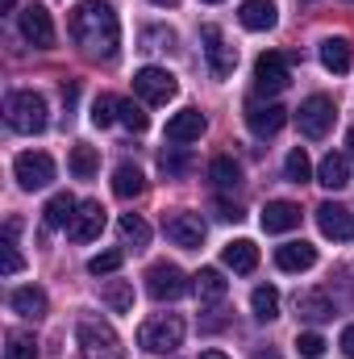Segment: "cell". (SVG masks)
<instances>
[{"mask_svg":"<svg viewBox=\"0 0 354 359\" xmlns=\"http://www.w3.org/2000/svg\"><path fill=\"white\" fill-rule=\"evenodd\" d=\"M296 313L304 322H330L334 318V301H330V292H300L296 297Z\"/></svg>","mask_w":354,"mask_h":359,"instance_id":"cell-25","label":"cell"},{"mask_svg":"<svg viewBox=\"0 0 354 359\" xmlns=\"http://www.w3.org/2000/svg\"><path fill=\"white\" fill-rule=\"evenodd\" d=\"M71 38L88 59L113 63L117 46H121V21H117L113 4L108 0H80L71 13Z\"/></svg>","mask_w":354,"mask_h":359,"instance_id":"cell-1","label":"cell"},{"mask_svg":"<svg viewBox=\"0 0 354 359\" xmlns=\"http://www.w3.org/2000/svg\"><path fill=\"white\" fill-rule=\"evenodd\" d=\"M159 168H163L167 180H179V176H187V172L196 168V155H192L187 147H167V151L159 155Z\"/></svg>","mask_w":354,"mask_h":359,"instance_id":"cell-29","label":"cell"},{"mask_svg":"<svg viewBox=\"0 0 354 359\" xmlns=\"http://www.w3.org/2000/svg\"><path fill=\"white\" fill-rule=\"evenodd\" d=\"M317 226H321V234L334 238V243H351L354 238V213L342 209V205H334V201L317 205Z\"/></svg>","mask_w":354,"mask_h":359,"instance_id":"cell-13","label":"cell"},{"mask_svg":"<svg viewBox=\"0 0 354 359\" xmlns=\"http://www.w3.org/2000/svg\"><path fill=\"white\" fill-rule=\"evenodd\" d=\"M250 309H255L259 322H275V318H279V292H275L271 284H259V288L250 292Z\"/></svg>","mask_w":354,"mask_h":359,"instance_id":"cell-32","label":"cell"},{"mask_svg":"<svg viewBox=\"0 0 354 359\" xmlns=\"http://www.w3.org/2000/svg\"><path fill=\"white\" fill-rule=\"evenodd\" d=\"M100 230H104V205L100 201H84L76 222L67 226V238L71 243H92V238H100Z\"/></svg>","mask_w":354,"mask_h":359,"instance_id":"cell-14","label":"cell"},{"mask_svg":"<svg viewBox=\"0 0 354 359\" xmlns=\"http://www.w3.org/2000/svg\"><path fill=\"white\" fill-rule=\"evenodd\" d=\"M321 63H325V72H334V76H346L354 63V50L346 38H325L321 42Z\"/></svg>","mask_w":354,"mask_h":359,"instance_id":"cell-23","label":"cell"},{"mask_svg":"<svg viewBox=\"0 0 354 359\" xmlns=\"http://www.w3.org/2000/svg\"><path fill=\"white\" fill-rule=\"evenodd\" d=\"M317 180H321L325 188H334V192L346 188V184H351V163H346V155H334V151H330V155L321 159V168H317Z\"/></svg>","mask_w":354,"mask_h":359,"instance_id":"cell-27","label":"cell"},{"mask_svg":"<svg viewBox=\"0 0 354 359\" xmlns=\"http://www.w3.org/2000/svg\"><path fill=\"white\" fill-rule=\"evenodd\" d=\"M96 168H100V159H96L92 147H71V176L76 180H92L96 176Z\"/></svg>","mask_w":354,"mask_h":359,"instance_id":"cell-34","label":"cell"},{"mask_svg":"<svg viewBox=\"0 0 354 359\" xmlns=\"http://www.w3.org/2000/svg\"><path fill=\"white\" fill-rule=\"evenodd\" d=\"M13 176L25 192H38V188H46L55 180V159L42 155V151H25V155L13 159Z\"/></svg>","mask_w":354,"mask_h":359,"instance_id":"cell-7","label":"cell"},{"mask_svg":"<svg viewBox=\"0 0 354 359\" xmlns=\"http://www.w3.org/2000/svg\"><path fill=\"white\" fill-rule=\"evenodd\" d=\"M221 259H225V268H234L238 276H250V271L259 268V247L250 238H238V243H229L221 251Z\"/></svg>","mask_w":354,"mask_h":359,"instance_id":"cell-22","label":"cell"},{"mask_svg":"<svg viewBox=\"0 0 354 359\" xmlns=\"http://www.w3.org/2000/svg\"><path fill=\"white\" fill-rule=\"evenodd\" d=\"M183 334H187V326H183L179 313H159V318L142 322L138 347H146V351H155V355H167V351L183 347Z\"/></svg>","mask_w":354,"mask_h":359,"instance_id":"cell-4","label":"cell"},{"mask_svg":"<svg viewBox=\"0 0 354 359\" xmlns=\"http://www.w3.org/2000/svg\"><path fill=\"white\" fill-rule=\"evenodd\" d=\"M163 234L183 251H196L204 243V222H200V213H171V217H163Z\"/></svg>","mask_w":354,"mask_h":359,"instance_id":"cell-12","label":"cell"},{"mask_svg":"<svg viewBox=\"0 0 354 359\" xmlns=\"http://www.w3.org/2000/svg\"><path fill=\"white\" fill-rule=\"evenodd\" d=\"M113 121H121V100L117 96H96V104H92V126H113Z\"/></svg>","mask_w":354,"mask_h":359,"instance_id":"cell-35","label":"cell"},{"mask_svg":"<svg viewBox=\"0 0 354 359\" xmlns=\"http://www.w3.org/2000/svg\"><path fill=\"white\" fill-rule=\"evenodd\" d=\"M300 226V205L292 201H271L263 209V230L267 234H283V230H296Z\"/></svg>","mask_w":354,"mask_h":359,"instance_id":"cell-21","label":"cell"},{"mask_svg":"<svg viewBox=\"0 0 354 359\" xmlns=\"http://www.w3.org/2000/svg\"><path fill=\"white\" fill-rule=\"evenodd\" d=\"M117 230H121V243H125V247H134V251H142V247L150 243V226H146L138 213H121Z\"/></svg>","mask_w":354,"mask_h":359,"instance_id":"cell-31","label":"cell"},{"mask_svg":"<svg viewBox=\"0 0 354 359\" xmlns=\"http://www.w3.org/2000/svg\"><path fill=\"white\" fill-rule=\"evenodd\" d=\"M317 264V247L313 243H283L279 251H275V268L279 271H309Z\"/></svg>","mask_w":354,"mask_h":359,"instance_id":"cell-18","label":"cell"},{"mask_svg":"<svg viewBox=\"0 0 354 359\" xmlns=\"http://www.w3.org/2000/svg\"><path fill=\"white\" fill-rule=\"evenodd\" d=\"M121 126H125V130H134V134H146L150 117H146V109H142V104H134V100H121Z\"/></svg>","mask_w":354,"mask_h":359,"instance_id":"cell-36","label":"cell"},{"mask_svg":"<svg viewBox=\"0 0 354 359\" xmlns=\"http://www.w3.org/2000/svg\"><path fill=\"white\" fill-rule=\"evenodd\" d=\"M200 359H229L225 351H200Z\"/></svg>","mask_w":354,"mask_h":359,"instance_id":"cell-45","label":"cell"},{"mask_svg":"<svg viewBox=\"0 0 354 359\" xmlns=\"http://www.w3.org/2000/svg\"><path fill=\"white\" fill-rule=\"evenodd\" d=\"M283 176L292 180V184H309V180H313V163H309L304 147L288 151V159H283Z\"/></svg>","mask_w":354,"mask_h":359,"instance_id":"cell-33","label":"cell"},{"mask_svg":"<svg viewBox=\"0 0 354 359\" xmlns=\"http://www.w3.org/2000/svg\"><path fill=\"white\" fill-rule=\"evenodd\" d=\"M200 38H204V55H208V72H213L217 80H225V76H234V67H238V46H229V38L221 34V25H204V29H200Z\"/></svg>","mask_w":354,"mask_h":359,"instance_id":"cell-6","label":"cell"},{"mask_svg":"<svg viewBox=\"0 0 354 359\" xmlns=\"http://www.w3.org/2000/svg\"><path fill=\"white\" fill-rule=\"evenodd\" d=\"M150 4H159V8H176L179 0H150Z\"/></svg>","mask_w":354,"mask_h":359,"instance_id":"cell-46","label":"cell"},{"mask_svg":"<svg viewBox=\"0 0 354 359\" xmlns=\"http://www.w3.org/2000/svg\"><path fill=\"white\" fill-rule=\"evenodd\" d=\"M208 180H213L217 192H234V188H242V168H238L229 155H217V159L208 163Z\"/></svg>","mask_w":354,"mask_h":359,"instance_id":"cell-26","label":"cell"},{"mask_svg":"<svg viewBox=\"0 0 354 359\" xmlns=\"http://www.w3.org/2000/svg\"><path fill=\"white\" fill-rule=\"evenodd\" d=\"M134 92H138L142 100H150V104H167L179 92V84L167 67H142V72L134 76Z\"/></svg>","mask_w":354,"mask_h":359,"instance_id":"cell-10","label":"cell"},{"mask_svg":"<svg viewBox=\"0 0 354 359\" xmlns=\"http://www.w3.org/2000/svg\"><path fill=\"white\" fill-rule=\"evenodd\" d=\"M4 121H8V130H17V134H42L46 130V100L38 96L34 88H17L4 96Z\"/></svg>","mask_w":354,"mask_h":359,"instance_id":"cell-2","label":"cell"},{"mask_svg":"<svg viewBox=\"0 0 354 359\" xmlns=\"http://www.w3.org/2000/svg\"><path fill=\"white\" fill-rule=\"evenodd\" d=\"M4 359H38V343H34L29 334H8Z\"/></svg>","mask_w":354,"mask_h":359,"instance_id":"cell-37","label":"cell"},{"mask_svg":"<svg viewBox=\"0 0 354 359\" xmlns=\"http://www.w3.org/2000/svg\"><path fill=\"white\" fill-rule=\"evenodd\" d=\"M204 4H221V0H204Z\"/></svg>","mask_w":354,"mask_h":359,"instance_id":"cell-50","label":"cell"},{"mask_svg":"<svg viewBox=\"0 0 354 359\" xmlns=\"http://www.w3.org/2000/svg\"><path fill=\"white\" fill-rule=\"evenodd\" d=\"M76 96H80V84H63V104H67V109L76 104Z\"/></svg>","mask_w":354,"mask_h":359,"instance_id":"cell-44","label":"cell"},{"mask_svg":"<svg viewBox=\"0 0 354 359\" xmlns=\"http://www.w3.org/2000/svg\"><path fill=\"white\" fill-rule=\"evenodd\" d=\"M76 343H80V355L84 359H125L121 334H117L108 322H100V318H80Z\"/></svg>","mask_w":354,"mask_h":359,"instance_id":"cell-3","label":"cell"},{"mask_svg":"<svg viewBox=\"0 0 354 359\" xmlns=\"http://www.w3.org/2000/svg\"><path fill=\"white\" fill-rule=\"evenodd\" d=\"M8 305H13V313H21V318H29V322L46 318V309H50L46 292H42V288H34V284H25V288H13Z\"/></svg>","mask_w":354,"mask_h":359,"instance_id":"cell-20","label":"cell"},{"mask_svg":"<svg viewBox=\"0 0 354 359\" xmlns=\"http://www.w3.org/2000/svg\"><path fill=\"white\" fill-rule=\"evenodd\" d=\"M192 288H196V297H200V301H225L229 280H225L217 268H200L196 276H192Z\"/></svg>","mask_w":354,"mask_h":359,"instance_id":"cell-24","label":"cell"},{"mask_svg":"<svg viewBox=\"0 0 354 359\" xmlns=\"http://www.w3.org/2000/svg\"><path fill=\"white\" fill-rule=\"evenodd\" d=\"M217 217H221V222H242V209L229 205V201H217Z\"/></svg>","mask_w":354,"mask_h":359,"instance_id":"cell-42","label":"cell"},{"mask_svg":"<svg viewBox=\"0 0 354 359\" xmlns=\"http://www.w3.org/2000/svg\"><path fill=\"white\" fill-rule=\"evenodd\" d=\"M13 4H17V0H0V8H4V13H8V8H13Z\"/></svg>","mask_w":354,"mask_h":359,"instance_id":"cell-48","label":"cell"},{"mask_svg":"<svg viewBox=\"0 0 354 359\" xmlns=\"http://www.w3.org/2000/svg\"><path fill=\"white\" fill-rule=\"evenodd\" d=\"M288 80H292V72H288V55L267 50V55L255 59V88H259V92L275 96V92L288 88Z\"/></svg>","mask_w":354,"mask_h":359,"instance_id":"cell-11","label":"cell"},{"mask_svg":"<svg viewBox=\"0 0 354 359\" xmlns=\"http://www.w3.org/2000/svg\"><path fill=\"white\" fill-rule=\"evenodd\" d=\"M76 213H80V201H76L71 192H55V196L46 201V209H42V234L71 226V222H76Z\"/></svg>","mask_w":354,"mask_h":359,"instance_id":"cell-16","label":"cell"},{"mask_svg":"<svg viewBox=\"0 0 354 359\" xmlns=\"http://www.w3.org/2000/svg\"><path fill=\"white\" fill-rule=\"evenodd\" d=\"M146 292L155 297V301H179L183 292H187V276L176 268V264H150L146 271Z\"/></svg>","mask_w":354,"mask_h":359,"instance_id":"cell-9","label":"cell"},{"mask_svg":"<svg viewBox=\"0 0 354 359\" xmlns=\"http://www.w3.org/2000/svg\"><path fill=\"white\" fill-rule=\"evenodd\" d=\"M255 359H279L275 351H255Z\"/></svg>","mask_w":354,"mask_h":359,"instance_id":"cell-47","label":"cell"},{"mask_svg":"<svg viewBox=\"0 0 354 359\" xmlns=\"http://www.w3.org/2000/svg\"><path fill=\"white\" fill-rule=\"evenodd\" d=\"M204 113L200 109H179L176 117L167 121V142H176V147H183V142H196L200 134H204Z\"/></svg>","mask_w":354,"mask_h":359,"instance_id":"cell-17","label":"cell"},{"mask_svg":"<svg viewBox=\"0 0 354 359\" xmlns=\"http://www.w3.org/2000/svg\"><path fill=\"white\" fill-rule=\"evenodd\" d=\"M334 117H338V109H334V100L330 96H309L304 104H300V113H296V121H300V134L304 138H325L330 134V126H334Z\"/></svg>","mask_w":354,"mask_h":359,"instance_id":"cell-8","label":"cell"},{"mask_svg":"<svg viewBox=\"0 0 354 359\" xmlns=\"http://www.w3.org/2000/svg\"><path fill=\"white\" fill-rule=\"evenodd\" d=\"M342 351H346V355L354 359V322L346 326V330H342Z\"/></svg>","mask_w":354,"mask_h":359,"instance_id":"cell-43","label":"cell"},{"mask_svg":"<svg viewBox=\"0 0 354 359\" xmlns=\"http://www.w3.org/2000/svg\"><path fill=\"white\" fill-rule=\"evenodd\" d=\"M238 21H242L250 34L275 29V21H279V13H275V0H242V8H238Z\"/></svg>","mask_w":354,"mask_h":359,"instance_id":"cell-19","label":"cell"},{"mask_svg":"<svg viewBox=\"0 0 354 359\" xmlns=\"http://www.w3.org/2000/svg\"><path fill=\"white\" fill-rule=\"evenodd\" d=\"M246 126L259 134V138H271V134H279L283 126H288V109L283 104H246Z\"/></svg>","mask_w":354,"mask_h":359,"instance_id":"cell-15","label":"cell"},{"mask_svg":"<svg viewBox=\"0 0 354 359\" xmlns=\"http://www.w3.org/2000/svg\"><path fill=\"white\" fill-rule=\"evenodd\" d=\"M346 142H351V151H354V126H351V134H346Z\"/></svg>","mask_w":354,"mask_h":359,"instance_id":"cell-49","label":"cell"},{"mask_svg":"<svg viewBox=\"0 0 354 359\" xmlns=\"http://www.w3.org/2000/svg\"><path fill=\"white\" fill-rule=\"evenodd\" d=\"M17 25H21V38L29 42V46H38V50H46V46H55V21H50V13H46V4H38V0H29L21 13H17Z\"/></svg>","mask_w":354,"mask_h":359,"instance_id":"cell-5","label":"cell"},{"mask_svg":"<svg viewBox=\"0 0 354 359\" xmlns=\"http://www.w3.org/2000/svg\"><path fill=\"white\" fill-rule=\"evenodd\" d=\"M142 46L146 50H171L176 46V34L171 29H159V25L155 29H142Z\"/></svg>","mask_w":354,"mask_h":359,"instance_id":"cell-40","label":"cell"},{"mask_svg":"<svg viewBox=\"0 0 354 359\" xmlns=\"http://www.w3.org/2000/svg\"><path fill=\"white\" fill-rule=\"evenodd\" d=\"M325 339L321 334H296V351H300V359H321L325 355Z\"/></svg>","mask_w":354,"mask_h":359,"instance_id":"cell-39","label":"cell"},{"mask_svg":"<svg viewBox=\"0 0 354 359\" xmlns=\"http://www.w3.org/2000/svg\"><path fill=\"white\" fill-rule=\"evenodd\" d=\"M113 192H117L121 201H134V196L146 192V176H142L134 163H121V168L113 172Z\"/></svg>","mask_w":354,"mask_h":359,"instance_id":"cell-28","label":"cell"},{"mask_svg":"<svg viewBox=\"0 0 354 359\" xmlns=\"http://www.w3.org/2000/svg\"><path fill=\"white\" fill-rule=\"evenodd\" d=\"M100 301H104L113 313H129V309H134V284H129V280H108V284L100 288Z\"/></svg>","mask_w":354,"mask_h":359,"instance_id":"cell-30","label":"cell"},{"mask_svg":"<svg viewBox=\"0 0 354 359\" xmlns=\"http://www.w3.org/2000/svg\"><path fill=\"white\" fill-rule=\"evenodd\" d=\"M121 259H125V251H100V255L88 259V271L92 276H108V271L121 268Z\"/></svg>","mask_w":354,"mask_h":359,"instance_id":"cell-38","label":"cell"},{"mask_svg":"<svg viewBox=\"0 0 354 359\" xmlns=\"http://www.w3.org/2000/svg\"><path fill=\"white\" fill-rule=\"evenodd\" d=\"M0 251H4V276H17V271L25 268V259H21V251H17V243L4 234V243H0Z\"/></svg>","mask_w":354,"mask_h":359,"instance_id":"cell-41","label":"cell"}]
</instances>
